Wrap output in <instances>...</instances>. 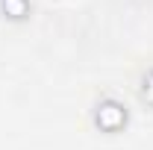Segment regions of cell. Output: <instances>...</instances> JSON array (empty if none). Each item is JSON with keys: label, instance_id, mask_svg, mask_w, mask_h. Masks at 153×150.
<instances>
[{"label": "cell", "instance_id": "1", "mask_svg": "<svg viewBox=\"0 0 153 150\" xmlns=\"http://www.w3.org/2000/svg\"><path fill=\"white\" fill-rule=\"evenodd\" d=\"M94 124L100 127L103 132H118L124 124H127V109L115 100H103L94 112Z\"/></svg>", "mask_w": 153, "mask_h": 150}, {"label": "cell", "instance_id": "2", "mask_svg": "<svg viewBox=\"0 0 153 150\" xmlns=\"http://www.w3.org/2000/svg\"><path fill=\"white\" fill-rule=\"evenodd\" d=\"M3 12L12 15V18H24L30 12V3L27 0H3Z\"/></svg>", "mask_w": 153, "mask_h": 150}, {"label": "cell", "instance_id": "3", "mask_svg": "<svg viewBox=\"0 0 153 150\" xmlns=\"http://www.w3.org/2000/svg\"><path fill=\"white\" fill-rule=\"evenodd\" d=\"M141 97H144L147 103H153V71L144 76V85H141Z\"/></svg>", "mask_w": 153, "mask_h": 150}]
</instances>
